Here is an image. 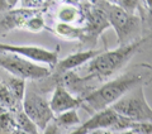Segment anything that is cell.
<instances>
[{
	"instance_id": "6da1fadb",
	"label": "cell",
	"mask_w": 152,
	"mask_h": 134,
	"mask_svg": "<svg viewBox=\"0 0 152 134\" xmlns=\"http://www.w3.org/2000/svg\"><path fill=\"white\" fill-rule=\"evenodd\" d=\"M151 81V65L138 63L128 68L124 74L100 85L90 94L81 98L80 108L90 115L110 108L137 86H145Z\"/></svg>"
},
{
	"instance_id": "7a4b0ae2",
	"label": "cell",
	"mask_w": 152,
	"mask_h": 134,
	"mask_svg": "<svg viewBox=\"0 0 152 134\" xmlns=\"http://www.w3.org/2000/svg\"><path fill=\"white\" fill-rule=\"evenodd\" d=\"M150 41L151 36L143 37L140 41L133 42L128 46L118 47L117 50L113 51H108V48L104 50L100 55L89 61L83 77L94 80L99 84L108 80L113 75H115L118 71H121L133 58V56L138 53L147 43H150Z\"/></svg>"
},
{
	"instance_id": "3957f363",
	"label": "cell",
	"mask_w": 152,
	"mask_h": 134,
	"mask_svg": "<svg viewBox=\"0 0 152 134\" xmlns=\"http://www.w3.org/2000/svg\"><path fill=\"white\" fill-rule=\"evenodd\" d=\"M100 10L104 13L109 25L114 28L118 37V44L119 47H124L133 42L140 41L143 37H150L143 29V24L141 22L138 14H128L122 8L115 5L113 1H104L96 0L94 1Z\"/></svg>"
},
{
	"instance_id": "277c9868",
	"label": "cell",
	"mask_w": 152,
	"mask_h": 134,
	"mask_svg": "<svg viewBox=\"0 0 152 134\" xmlns=\"http://www.w3.org/2000/svg\"><path fill=\"white\" fill-rule=\"evenodd\" d=\"M145 86H137L118 101L114 103L113 109L118 115L129 119L134 123H151L152 110L145 98Z\"/></svg>"
},
{
	"instance_id": "5b68a950",
	"label": "cell",
	"mask_w": 152,
	"mask_h": 134,
	"mask_svg": "<svg viewBox=\"0 0 152 134\" xmlns=\"http://www.w3.org/2000/svg\"><path fill=\"white\" fill-rule=\"evenodd\" d=\"M0 68L20 80L41 81L52 74L51 68L36 65L34 62L22 58L17 55L0 52Z\"/></svg>"
},
{
	"instance_id": "8992f818",
	"label": "cell",
	"mask_w": 152,
	"mask_h": 134,
	"mask_svg": "<svg viewBox=\"0 0 152 134\" xmlns=\"http://www.w3.org/2000/svg\"><path fill=\"white\" fill-rule=\"evenodd\" d=\"M81 7L85 22L83 25L84 38L80 44L86 46L89 50H95L94 47L96 46L98 37L110 25H109L104 13L95 5L94 1H81Z\"/></svg>"
},
{
	"instance_id": "52a82bcc",
	"label": "cell",
	"mask_w": 152,
	"mask_h": 134,
	"mask_svg": "<svg viewBox=\"0 0 152 134\" xmlns=\"http://www.w3.org/2000/svg\"><path fill=\"white\" fill-rule=\"evenodd\" d=\"M22 110L41 132H45L47 125L55 118V114L52 113L50 103L46 100V98L32 89L26 90L22 103Z\"/></svg>"
},
{
	"instance_id": "ba28073f",
	"label": "cell",
	"mask_w": 152,
	"mask_h": 134,
	"mask_svg": "<svg viewBox=\"0 0 152 134\" xmlns=\"http://www.w3.org/2000/svg\"><path fill=\"white\" fill-rule=\"evenodd\" d=\"M0 52H7V53H13L19 57H26V58H28V61L31 60L36 62H42L52 70L58 62L60 46H57L56 50L51 51L38 46H15L0 42Z\"/></svg>"
},
{
	"instance_id": "9c48e42d",
	"label": "cell",
	"mask_w": 152,
	"mask_h": 134,
	"mask_svg": "<svg viewBox=\"0 0 152 134\" xmlns=\"http://www.w3.org/2000/svg\"><path fill=\"white\" fill-rule=\"evenodd\" d=\"M51 9H55L53 13L45 12L43 15L51 17V23H64L76 27H83L85 22L81 1H51ZM50 23V24H51Z\"/></svg>"
},
{
	"instance_id": "30bf717a",
	"label": "cell",
	"mask_w": 152,
	"mask_h": 134,
	"mask_svg": "<svg viewBox=\"0 0 152 134\" xmlns=\"http://www.w3.org/2000/svg\"><path fill=\"white\" fill-rule=\"evenodd\" d=\"M42 82H46V91H48L51 89H55L53 95L50 100V108L52 110V113L58 115L61 113L69 111V110H76L77 108H80V104H81V100L79 98L74 96L72 94H70L67 90H66L62 85H61L58 81L52 80L50 76L46 77L43 80H41ZM45 91V92H46Z\"/></svg>"
},
{
	"instance_id": "8fae6325",
	"label": "cell",
	"mask_w": 152,
	"mask_h": 134,
	"mask_svg": "<svg viewBox=\"0 0 152 134\" xmlns=\"http://www.w3.org/2000/svg\"><path fill=\"white\" fill-rule=\"evenodd\" d=\"M119 120V115L113 109L107 108L99 113H95L88 122H85L83 125L76 128L75 134H89L94 130H102V129H110L115 130V127Z\"/></svg>"
},
{
	"instance_id": "7c38bea8",
	"label": "cell",
	"mask_w": 152,
	"mask_h": 134,
	"mask_svg": "<svg viewBox=\"0 0 152 134\" xmlns=\"http://www.w3.org/2000/svg\"><path fill=\"white\" fill-rule=\"evenodd\" d=\"M46 10H32V9L18 8L14 10L0 14V36L4 37L14 29H24L26 23L29 18Z\"/></svg>"
},
{
	"instance_id": "4fadbf2b",
	"label": "cell",
	"mask_w": 152,
	"mask_h": 134,
	"mask_svg": "<svg viewBox=\"0 0 152 134\" xmlns=\"http://www.w3.org/2000/svg\"><path fill=\"white\" fill-rule=\"evenodd\" d=\"M107 50V48H105ZM103 51L100 50H86V51H80L67 56L66 58H64L62 61H58L56 63V66L52 68L51 71H53V76H60L62 74H66L69 71H74L75 68L83 66L84 63L91 61L94 57H96L98 55H100Z\"/></svg>"
},
{
	"instance_id": "5bb4252c",
	"label": "cell",
	"mask_w": 152,
	"mask_h": 134,
	"mask_svg": "<svg viewBox=\"0 0 152 134\" xmlns=\"http://www.w3.org/2000/svg\"><path fill=\"white\" fill-rule=\"evenodd\" d=\"M45 28L65 41H80V43L83 42V27L64 24V23H51V24H46Z\"/></svg>"
},
{
	"instance_id": "9a60e30c",
	"label": "cell",
	"mask_w": 152,
	"mask_h": 134,
	"mask_svg": "<svg viewBox=\"0 0 152 134\" xmlns=\"http://www.w3.org/2000/svg\"><path fill=\"white\" fill-rule=\"evenodd\" d=\"M53 123L60 129H64V128L69 129L80 124V118L77 115V113H76V110H69V111H65L56 115L53 118Z\"/></svg>"
},
{
	"instance_id": "2e32d148",
	"label": "cell",
	"mask_w": 152,
	"mask_h": 134,
	"mask_svg": "<svg viewBox=\"0 0 152 134\" xmlns=\"http://www.w3.org/2000/svg\"><path fill=\"white\" fill-rule=\"evenodd\" d=\"M13 115H14V122H15L17 129H20V130H23V132L32 133V134L39 133L37 127L34 125V123L26 115L23 110H19V111H17V113H13Z\"/></svg>"
},
{
	"instance_id": "e0dca14e",
	"label": "cell",
	"mask_w": 152,
	"mask_h": 134,
	"mask_svg": "<svg viewBox=\"0 0 152 134\" xmlns=\"http://www.w3.org/2000/svg\"><path fill=\"white\" fill-rule=\"evenodd\" d=\"M17 129L13 113L0 110V134H12Z\"/></svg>"
},
{
	"instance_id": "ac0fdd59",
	"label": "cell",
	"mask_w": 152,
	"mask_h": 134,
	"mask_svg": "<svg viewBox=\"0 0 152 134\" xmlns=\"http://www.w3.org/2000/svg\"><path fill=\"white\" fill-rule=\"evenodd\" d=\"M115 5H118L119 8H122L124 12H127L128 14H132V15H134L137 14V8H138V1H136V0H118V1H113Z\"/></svg>"
},
{
	"instance_id": "d6986e66",
	"label": "cell",
	"mask_w": 152,
	"mask_h": 134,
	"mask_svg": "<svg viewBox=\"0 0 152 134\" xmlns=\"http://www.w3.org/2000/svg\"><path fill=\"white\" fill-rule=\"evenodd\" d=\"M18 4V0H0V14L14 10Z\"/></svg>"
},
{
	"instance_id": "ffe728a7",
	"label": "cell",
	"mask_w": 152,
	"mask_h": 134,
	"mask_svg": "<svg viewBox=\"0 0 152 134\" xmlns=\"http://www.w3.org/2000/svg\"><path fill=\"white\" fill-rule=\"evenodd\" d=\"M43 134H61V129L53 123V120H52L48 125H47V128L45 129Z\"/></svg>"
},
{
	"instance_id": "44dd1931",
	"label": "cell",
	"mask_w": 152,
	"mask_h": 134,
	"mask_svg": "<svg viewBox=\"0 0 152 134\" xmlns=\"http://www.w3.org/2000/svg\"><path fill=\"white\" fill-rule=\"evenodd\" d=\"M12 134H32V133H27V132H23V130H20V129H15ZM37 134H39V133H37Z\"/></svg>"
},
{
	"instance_id": "7402d4cb",
	"label": "cell",
	"mask_w": 152,
	"mask_h": 134,
	"mask_svg": "<svg viewBox=\"0 0 152 134\" xmlns=\"http://www.w3.org/2000/svg\"><path fill=\"white\" fill-rule=\"evenodd\" d=\"M69 134H75V133H74V132H71V133H69Z\"/></svg>"
}]
</instances>
